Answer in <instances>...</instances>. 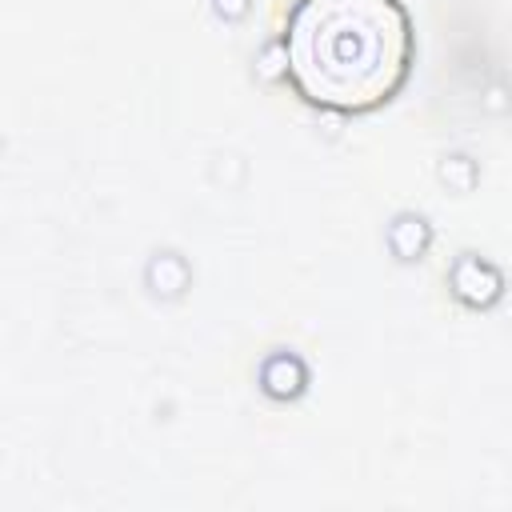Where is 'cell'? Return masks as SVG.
<instances>
[{
	"instance_id": "6da1fadb",
	"label": "cell",
	"mask_w": 512,
	"mask_h": 512,
	"mask_svg": "<svg viewBox=\"0 0 512 512\" xmlns=\"http://www.w3.org/2000/svg\"><path fill=\"white\" fill-rule=\"evenodd\" d=\"M280 48L308 104L368 112L408 76L412 20L400 0H296Z\"/></svg>"
}]
</instances>
